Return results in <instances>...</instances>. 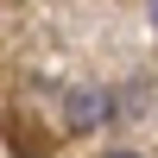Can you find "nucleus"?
Returning <instances> with one entry per match:
<instances>
[{
    "label": "nucleus",
    "instance_id": "nucleus-2",
    "mask_svg": "<svg viewBox=\"0 0 158 158\" xmlns=\"http://www.w3.org/2000/svg\"><path fill=\"white\" fill-rule=\"evenodd\" d=\"M152 25H158V0H152Z\"/></svg>",
    "mask_w": 158,
    "mask_h": 158
},
{
    "label": "nucleus",
    "instance_id": "nucleus-1",
    "mask_svg": "<svg viewBox=\"0 0 158 158\" xmlns=\"http://www.w3.org/2000/svg\"><path fill=\"white\" fill-rule=\"evenodd\" d=\"M63 120L76 133H95L101 120H114V95L108 89H76V95H63Z\"/></svg>",
    "mask_w": 158,
    "mask_h": 158
},
{
    "label": "nucleus",
    "instance_id": "nucleus-3",
    "mask_svg": "<svg viewBox=\"0 0 158 158\" xmlns=\"http://www.w3.org/2000/svg\"><path fill=\"white\" fill-rule=\"evenodd\" d=\"M114 158H133V152H114Z\"/></svg>",
    "mask_w": 158,
    "mask_h": 158
}]
</instances>
